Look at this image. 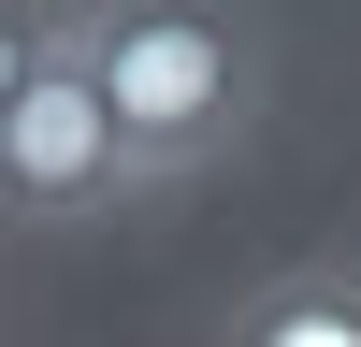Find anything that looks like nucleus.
<instances>
[{
  "instance_id": "obj_1",
  "label": "nucleus",
  "mask_w": 361,
  "mask_h": 347,
  "mask_svg": "<svg viewBox=\"0 0 361 347\" xmlns=\"http://www.w3.org/2000/svg\"><path fill=\"white\" fill-rule=\"evenodd\" d=\"M29 15L87 58L145 188H188V174L246 159L260 116H275V15L260 0H29Z\"/></svg>"
},
{
  "instance_id": "obj_2",
  "label": "nucleus",
  "mask_w": 361,
  "mask_h": 347,
  "mask_svg": "<svg viewBox=\"0 0 361 347\" xmlns=\"http://www.w3.org/2000/svg\"><path fill=\"white\" fill-rule=\"evenodd\" d=\"M0 202H15V231H102V217L145 202L130 130L102 116L87 58L58 44L29 0H15V29H0Z\"/></svg>"
},
{
  "instance_id": "obj_3",
  "label": "nucleus",
  "mask_w": 361,
  "mask_h": 347,
  "mask_svg": "<svg viewBox=\"0 0 361 347\" xmlns=\"http://www.w3.org/2000/svg\"><path fill=\"white\" fill-rule=\"evenodd\" d=\"M217 347H361V260H289L217 318Z\"/></svg>"
}]
</instances>
